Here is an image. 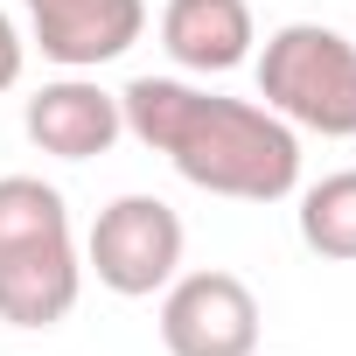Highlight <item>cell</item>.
<instances>
[{"label":"cell","mask_w":356,"mask_h":356,"mask_svg":"<svg viewBox=\"0 0 356 356\" xmlns=\"http://www.w3.org/2000/svg\"><path fill=\"white\" fill-rule=\"evenodd\" d=\"M119 112L126 133L203 196L280 203L300 189V133L259 98H224L189 77H133Z\"/></svg>","instance_id":"cell-1"},{"label":"cell","mask_w":356,"mask_h":356,"mask_svg":"<svg viewBox=\"0 0 356 356\" xmlns=\"http://www.w3.org/2000/svg\"><path fill=\"white\" fill-rule=\"evenodd\" d=\"M84 293V252L70 231L63 189L42 175H0V321L8 328H56Z\"/></svg>","instance_id":"cell-2"},{"label":"cell","mask_w":356,"mask_h":356,"mask_svg":"<svg viewBox=\"0 0 356 356\" xmlns=\"http://www.w3.org/2000/svg\"><path fill=\"white\" fill-rule=\"evenodd\" d=\"M259 63V105L280 112L293 133L356 140V42L328 22H286L252 49Z\"/></svg>","instance_id":"cell-3"},{"label":"cell","mask_w":356,"mask_h":356,"mask_svg":"<svg viewBox=\"0 0 356 356\" xmlns=\"http://www.w3.org/2000/svg\"><path fill=\"white\" fill-rule=\"evenodd\" d=\"M182 252H189V231L161 196H112L84 238V273L119 293V300H154L175 273H182Z\"/></svg>","instance_id":"cell-4"},{"label":"cell","mask_w":356,"mask_h":356,"mask_svg":"<svg viewBox=\"0 0 356 356\" xmlns=\"http://www.w3.org/2000/svg\"><path fill=\"white\" fill-rule=\"evenodd\" d=\"M161 349L168 356H259V293L210 266L161 286Z\"/></svg>","instance_id":"cell-5"},{"label":"cell","mask_w":356,"mask_h":356,"mask_svg":"<svg viewBox=\"0 0 356 356\" xmlns=\"http://www.w3.org/2000/svg\"><path fill=\"white\" fill-rule=\"evenodd\" d=\"M29 42L56 70H98L119 63L147 35V0H22Z\"/></svg>","instance_id":"cell-6"},{"label":"cell","mask_w":356,"mask_h":356,"mask_svg":"<svg viewBox=\"0 0 356 356\" xmlns=\"http://www.w3.org/2000/svg\"><path fill=\"white\" fill-rule=\"evenodd\" d=\"M22 126L42 154L56 161H98L126 140V112H119V91L91 84L84 70H63L56 84H42L29 105H22Z\"/></svg>","instance_id":"cell-7"},{"label":"cell","mask_w":356,"mask_h":356,"mask_svg":"<svg viewBox=\"0 0 356 356\" xmlns=\"http://www.w3.org/2000/svg\"><path fill=\"white\" fill-rule=\"evenodd\" d=\"M161 49L182 77H224V70L252 63V49H259L252 0H168Z\"/></svg>","instance_id":"cell-8"},{"label":"cell","mask_w":356,"mask_h":356,"mask_svg":"<svg viewBox=\"0 0 356 356\" xmlns=\"http://www.w3.org/2000/svg\"><path fill=\"white\" fill-rule=\"evenodd\" d=\"M293 224H300V245L314 259L356 266V168H335V175H321V182H307Z\"/></svg>","instance_id":"cell-9"},{"label":"cell","mask_w":356,"mask_h":356,"mask_svg":"<svg viewBox=\"0 0 356 356\" xmlns=\"http://www.w3.org/2000/svg\"><path fill=\"white\" fill-rule=\"evenodd\" d=\"M22 63H29V42H22V29L8 22V8H0V91L22 84Z\"/></svg>","instance_id":"cell-10"}]
</instances>
